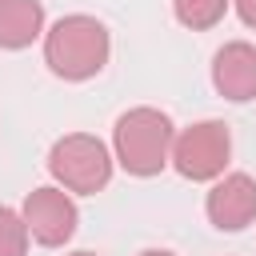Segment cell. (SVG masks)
Returning <instances> with one entry per match:
<instances>
[{
	"label": "cell",
	"instance_id": "obj_8",
	"mask_svg": "<svg viewBox=\"0 0 256 256\" xmlns=\"http://www.w3.org/2000/svg\"><path fill=\"white\" fill-rule=\"evenodd\" d=\"M44 32V4L40 0H0V48L20 52Z\"/></svg>",
	"mask_w": 256,
	"mask_h": 256
},
{
	"label": "cell",
	"instance_id": "obj_9",
	"mask_svg": "<svg viewBox=\"0 0 256 256\" xmlns=\"http://www.w3.org/2000/svg\"><path fill=\"white\" fill-rule=\"evenodd\" d=\"M228 4H232V0H172V12H176V20H180L184 28L200 32V28L220 24L224 12H228Z\"/></svg>",
	"mask_w": 256,
	"mask_h": 256
},
{
	"label": "cell",
	"instance_id": "obj_7",
	"mask_svg": "<svg viewBox=\"0 0 256 256\" xmlns=\"http://www.w3.org/2000/svg\"><path fill=\"white\" fill-rule=\"evenodd\" d=\"M212 84L224 100H252L256 96V48L248 40H232L212 60Z\"/></svg>",
	"mask_w": 256,
	"mask_h": 256
},
{
	"label": "cell",
	"instance_id": "obj_5",
	"mask_svg": "<svg viewBox=\"0 0 256 256\" xmlns=\"http://www.w3.org/2000/svg\"><path fill=\"white\" fill-rule=\"evenodd\" d=\"M20 216H24L28 236L36 244H44V248L68 244L72 232H76V220H80L76 204H72V196L64 188H32L24 208H20Z\"/></svg>",
	"mask_w": 256,
	"mask_h": 256
},
{
	"label": "cell",
	"instance_id": "obj_13",
	"mask_svg": "<svg viewBox=\"0 0 256 256\" xmlns=\"http://www.w3.org/2000/svg\"><path fill=\"white\" fill-rule=\"evenodd\" d=\"M72 256H92V252H72Z\"/></svg>",
	"mask_w": 256,
	"mask_h": 256
},
{
	"label": "cell",
	"instance_id": "obj_1",
	"mask_svg": "<svg viewBox=\"0 0 256 256\" xmlns=\"http://www.w3.org/2000/svg\"><path fill=\"white\" fill-rule=\"evenodd\" d=\"M108 28L96 16L72 12L60 16L48 32H44V64L60 76V80H88L108 64Z\"/></svg>",
	"mask_w": 256,
	"mask_h": 256
},
{
	"label": "cell",
	"instance_id": "obj_10",
	"mask_svg": "<svg viewBox=\"0 0 256 256\" xmlns=\"http://www.w3.org/2000/svg\"><path fill=\"white\" fill-rule=\"evenodd\" d=\"M28 252V228L24 216L0 204V256H24Z\"/></svg>",
	"mask_w": 256,
	"mask_h": 256
},
{
	"label": "cell",
	"instance_id": "obj_3",
	"mask_svg": "<svg viewBox=\"0 0 256 256\" xmlns=\"http://www.w3.org/2000/svg\"><path fill=\"white\" fill-rule=\"evenodd\" d=\"M48 172L64 192L92 196L112 180V152L104 148V140H96L88 132H72V136H60L52 144Z\"/></svg>",
	"mask_w": 256,
	"mask_h": 256
},
{
	"label": "cell",
	"instance_id": "obj_6",
	"mask_svg": "<svg viewBox=\"0 0 256 256\" xmlns=\"http://www.w3.org/2000/svg\"><path fill=\"white\" fill-rule=\"evenodd\" d=\"M204 212L208 220L220 228V232H240L256 220V180L248 172H228V176H216L208 200H204Z\"/></svg>",
	"mask_w": 256,
	"mask_h": 256
},
{
	"label": "cell",
	"instance_id": "obj_2",
	"mask_svg": "<svg viewBox=\"0 0 256 256\" xmlns=\"http://www.w3.org/2000/svg\"><path fill=\"white\" fill-rule=\"evenodd\" d=\"M172 120L160 108H128L112 128L116 160L132 176H156L172 156Z\"/></svg>",
	"mask_w": 256,
	"mask_h": 256
},
{
	"label": "cell",
	"instance_id": "obj_4",
	"mask_svg": "<svg viewBox=\"0 0 256 256\" xmlns=\"http://www.w3.org/2000/svg\"><path fill=\"white\" fill-rule=\"evenodd\" d=\"M228 156H232L228 124H220V120H200V124L184 128V132L172 140L168 164H172L184 180H216V176H224Z\"/></svg>",
	"mask_w": 256,
	"mask_h": 256
},
{
	"label": "cell",
	"instance_id": "obj_12",
	"mask_svg": "<svg viewBox=\"0 0 256 256\" xmlns=\"http://www.w3.org/2000/svg\"><path fill=\"white\" fill-rule=\"evenodd\" d=\"M140 256H176V252H164V248H148V252H140Z\"/></svg>",
	"mask_w": 256,
	"mask_h": 256
},
{
	"label": "cell",
	"instance_id": "obj_11",
	"mask_svg": "<svg viewBox=\"0 0 256 256\" xmlns=\"http://www.w3.org/2000/svg\"><path fill=\"white\" fill-rule=\"evenodd\" d=\"M236 4V12H240V20L248 24V28H256V0H232Z\"/></svg>",
	"mask_w": 256,
	"mask_h": 256
}]
</instances>
